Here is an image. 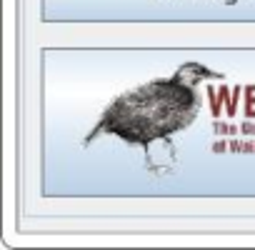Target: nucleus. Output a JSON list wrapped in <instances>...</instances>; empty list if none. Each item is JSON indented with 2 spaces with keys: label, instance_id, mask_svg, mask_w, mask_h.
I'll use <instances>...</instances> for the list:
<instances>
[{
  "label": "nucleus",
  "instance_id": "1",
  "mask_svg": "<svg viewBox=\"0 0 255 250\" xmlns=\"http://www.w3.org/2000/svg\"><path fill=\"white\" fill-rule=\"evenodd\" d=\"M198 95L180 75L153 80L120 95L100 118L98 133H113L130 143H150L165 138L195 118Z\"/></svg>",
  "mask_w": 255,
  "mask_h": 250
}]
</instances>
